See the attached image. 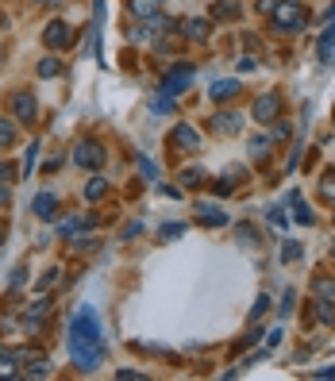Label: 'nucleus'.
I'll use <instances>...</instances> for the list:
<instances>
[{"label": "nucleus", "mask_w": 335, "mask_h": 381, "mask_svg": "<svg viewBox=\"0 0 335 381\" xmlns=\"http://www.w3.org/2000/svg\"><path fill=\"white\" fill-rule=\"evenodd\" d=\"M297 158H301V147L289 150V158H285V174H293V170H297Z\"/></svg>", "instance_id": "42"}, {"label": "nucleus", "mask_w": 335, "mask_h": 381, "mask_svg": "<svg viewBox=\"0 0 335 381\" xmlns=\"http://www.w3.org/2000/svg\"><path fill=\"white\" fill-rule=\"evenodd\" d=\"M27 282V262H19L16 266V270H12V277H8V285H12V289H19V285H24Z\"/></svg>", "instance_id": "33"}, {"label": "nucleus", "mask_w": 335, "mask_h": 381, "mask_svg": "<svg viewBox=\"0 0 335 381\" xmlns=\"http://www.w3.org/2000/svg\"><path fill=\"white\" fill-rule=\"evenodd\" d=\"M104 193H108V181H104L101 174H89V181H85V200H104Z\"/></svg>", "instance_id": "17"}, {"label": "nucleus", "mask_w": 335, "mask_h": 381, "mask_svg": "<svg viewBox=\"0 0 335 381\" xmlns=\"http://www.w3.org/2000/svg\"><path fill=\"white\" fill-rule=\"evenodd\" d=\"M66 347L70 358L81 373H92L97 366L104 362V343H101V320L89 305L77 308V316L70 320V332H66Z\"/></svg>", "instance_id": "1"}, {"label": "nucleus", "mask_w": 335, "mask_h": 381, "mask_svg": "<svg viewBox=\"0 0 335 381\" xmlns=\"http://www.w3.org/2000/svg\"><path fill=\"white\" fill-rule=\"evenodd\" d=\"M209 97L216 100V104H224V100H235V97H239V81H231V77H227V81H212Z\"/></svg>", "instance_id": "14"}, {"label": "nucleus", "mask_w": 335, "mask_h": 381, "mask_svg": "<svg viewBox=\"0 0 335 381\" xmlns=\"http://www.w3.org/2000/svg\"><path fill=\"white\" fill-rule=\"evenodd\" d=\"M139 170H142V177H151V181H158V166H154L151 158H139Z\"/></svg>", "instance_id": "36"}, {"label": "nucleus", "mask_w": 335, "mask_h": 381, "mask_svg": "<svg viewBox=\"0 0 335 381\" xmlns=\"http://www.w3.org/2000/svg\"><path fill=\"white\" fill-rule=\"evenodd\" d=\"M320 197H324L327 204H335V170H327V174L320 177Z\"/></svg>", "instance_id": "28"}, {"label": "nucleus", "mask_w": 335, "mask_h": 381, "mask_svg": "<svg viewBox=\"0 0 335 381\" xmlns=\"http://www.w3.org/2000/svg\"><path fill=\"white\" fill-rule=\"evenodd\" d=\"M251 116H254V124L270 127L277 116H281V97H277V92H259L254 104H251Z\"/></svg>", "instance_id": "4"}, {"label": "nucleus", "mask_w": 335, "mask_h": 381, "mask_svg": "<svg viewBox=\"0 0 335 381\" xmlns=\"http://www.w3.org/2000/svg\"><path fill=\"white\" fill-rule=\"evenodd\" d=\"M42 4H51V8H62V4H66V0H42Z\"/></svg>", "instance_id": "49"}, {"label": "nucleus", "mask_w": 335, "mask_h": 381, "mask_svg": "<svg viewBox=\"0 0 335 381\" xmlns=\"http://www.w3.org/2000/svg\"><path fill=\"white\" fill-rule=\"evenodd\" d=\"M8 104H12V120H16V124H35V120H39V100L27 89H16Z\"/></svg>", "instance_id": "7"}, {"label": "nucleus", "mask_w": 335, "mask_h": 381, "mask_svg": "<svg viewBox=\"0 0 335 381\" xmlns=\"http://www.w3.org/2000/svg\"><path fill=\"white\" fill-rule=\"evenodd\" d=\"M297 308V289H285V297H281V312H293Z\"/></svg>", "instance_id": "39"}, {"label": "nucleus", "mask_w": 335, "mask_h": 381, "mask_svg": "<svg viewBox=\"0 0 335 381\" xmlns=\"http://www.w3.org/2000/svg\"><path fill=\"white\" fill-rule=\"evenodd\" d=\"M270 224H274V227H289V216H285L281 208H274V212H270Z\"/></svg>", "instance_id": "41"}, {"label": "nucleus", "mask_w": 335, "mask_h": 381, "mask_svg": "<svg viewBox=\"0 0 335 381\" xmlns=\"http://www.w3.org/2000/svg\"><path fill=\"white\" fill-rule=\"evenodd\" d=\"M16 139H19L16 120H0V154H4L8 147H16Z\"/></svg>", "instance_id": "19"}, {"label": "nucleus", "mask_w": 335, "mask_h": 381, "mask_svg": "<svg viewBox=\"0 0 335 381\" xmlns=\"http://www.w3.org/2000/svg\"><path fill=\"white\" fill-rule=\"evenodd\" d=\"M81 227H85V216H70V220H62V224H58V235H62V239H74Z\"/></svg>", "instance_id": "27"}, {"label": "nucleus", "mask_w": 335, "mask_h": 381, "mask_svg": "<svg viewBox=\"0 0 335 381\" xmlns=\"http://www.w3.org/2000/svg\"><path fill=\"white\" fill-rule=\"evenodd\" d=\"M312 297H320V300H335V277H312Z\"/></svg>", "instance_id": "20"}, {"label": "nucleus", "mask_w": 335, "mask_h": 381, "mask_svg": "<svg viewBox=\"0 0 335 381\" xmlns=\"http://www.w3.org/2000/svg\"><path fill=\"white\" fill-rule=\"evenodd\" d=\"M239 0H216L212 4V19H239Z\"/></svg>", "instance_id": "18"}, {"label": "nucleus", "mask_w": 335, "mask_h": 381, "mask_svg": "<svg viewBox=\"0 0 335 381\" xmlns=\"http://www.w3.org/2000/svg\"><path fill=\"white\" fill-rule=\"evenodd\" d=\"M312 378H335V366H324V370H312Z\"/></svg>", "instance_id": "47"}, {"label": "nucleus", "mask_w": 335, "mask_h": 381, "mask_svg": "<svg viewBox=\"0 0 335 381\" xmlns=\"http://www.w3.org/2000/svg\"><path fill=\"white\" fill-rule=\"evenodd\" d=\"M16 366H19V358H16V350H4L0 347V378H16Z\"/></svg>", "instance_id": "25"}, {"label": "nucleus", "mask_w": 335, "mask_h": 381, "mask_svg": "<svg viewBox=\"0 0 335 381\" xmlns=\"http://www.w3.org/2000/svg\"><path fill=\"white\" fill-rule=\"evenodd\" d=\"M254 8H259V12H262V16H270V12H274V8H277V0H259V4H254Z\"/></svg>", "instance_id": "45"}, {"label": "nucleus", "mask_w": 335, "mask_h": 381, "mask_svg": "<svg viewBox=\"0 0 335 381\" xmlns=\"http://www.w3.org/2000/svg\"><path fill=\"white\" fill-rule=\"evenodd\" d=\"M35 74L42 77V81H51V77H62V58H39V66H35Z\"/></svg>", "instance_id": "21"}, {"label": "nucleus", "mask_w": 335, "mask_h": 381, "mask_svg": "<svg viewBox=\"0 0 335 381\" xmlns=\"http://www.w3.org/2000/svg\"><path fill=\"white\" fill-rule=\"evenodd\" d=\"M151 112H154V116H166V112H174V97H166V92H162V97H154V100H151Z\"/></svg>", "instance_id": "30"}, {"label": "nucleus", "mask_w": 335, "mask_h": 381, "mask_svg": "<svg viewBox=\"0 0 335 381\" xmlns=\"http://www.w3.org/2000/svg\"><path fill=\"white\" fill-rule=\"evenodd\" d=\"M332 258H335V247H332Z\"/></svg>", "instance_id": "52"}, {"label": "nucleus", "mask_w": 335, "mask_h": 381, "mask_svg": "<svg viewBox=\"0 0 335 381\" xmlns=\"http://www.w3.org/2000/svg\"><path fill=\"white\" fill-rule=\"evenodd\" d=\"M204 177H209V174H204L201 166H189V170H181V174H177V181H181L185 189H197V185H204Z\"/></svg>", "instance_id": "24"}, {"label": "nucleus", "mask_w": 335, "mask_h": 381, "mask_svg": "<svg viewBox=\"0 0 335 381\" xmlns=\"http://www.w3.org/2000/svg\"><path fill=\"white\" fill-rule=\"evenodd\" d=\"M8 200H12L8 197V185H0V208H8Z\"/></svg>", "instance_id": "48"}, {"label": "nucleus", "mask_w": 335, "mask_h": 381, "mask_svg": "<svg viewBox=\"0 0 335 381\" xmlns=\"http://www.w3.org/2000/svg\"><path fill=\"white\" fill-rule=\"evenodd\" d=\"M58 282H62V270H58V266H51V270L39 277V285H35V289H39V293H51V289H58Z\"/></svg>", "instance_id": "26"}, {"label": "nucleus", "mask_w": 335, "mask_h": 381, "mask_svg": "<svg viewBox=\"0 0 335 381\" xmlns=\"http://www.w3.org/2000/svg\"><path fill=\"white\" fill-rule=\"evenodd\" d=\"M235 239H239V243H247V247H259V227L239 224V227H235Z\"/></svg>", "instance_id": "29"}, {"label": "nucleus", "mask_w": 335, "mask_h": 381, "mask_svg": "<svg viewBox=\"0 0 335 381\" xmlns=\"http://www.w3.org/2000/svg\"><path fill=\"white\" fill-rule=\"evenodd\" d=\"M120 235H124V239H139V235H142V224H139V220H131V224H127Z\"/></svg>", "instance_id": "40"}, {"label": "nucleus", "mask_w": 335, "mask_h": 381, "mask_svg": "<svg viewBox=\"0 0 335 381\" xmlns=\"http://www.w3.org/2000/svg\"><path fill=\"white\" fill-rule=\"evenodd\" d=\"M197 224L201 227H227V212L220 204H197Z\"/></svg>", "instance_id": "11"}, {"label": "nucleus", "mask_w": 335, "mask_h": 381, "mask_svg": "<svg viewBox=\"0 0 335 381\" xmlns=\"http://www.w3.org/2000/svg\"><path fill=\"white\" fill-rule=\"evenodd\" d=\"M189 85H193V66H189V62H177V66L170 70L166 77H162L158 92H166V97H181Z\"/></svg>", "instance_id": "5"}, {"label": "nucleus", "mask_w": 335, "mask_h": 381, "mask_svg": "<svg viewBox=\"0 0 335 381\" xmlns=\"http://www.w3.org/2000/svg\"><path fill=\"white\" fill-rule=\"evenodd\" d=\"M127 12H131L135 19H151L162 12V0H127Z\"/></svg>", "instance_id": "13"}, {"label": "nucleus", "mask_w": 335, "mask_h": 381, "mask_svg": "<svg viewBox=\"0 0 335 381\" xmlns=\"http://www.w3.org/2000/svg\"><path fill=\"white\" fill-rule=\"evenodd\" d=\"M4 235H8V227H4V224H0V247H4Z\"/></svg>", "instance_id": "50"}, {"label": "nucleus", "mask_w": 335, "mask_h": 381, "mask_svg": "<svg viewBox=\"0 0 335 381\" xmlns=\"http://www.w3.org/2000/svg\"><path fill=\"white\" fill-rule=\"evenodd\" d=\"M74 166H81L85 174H92V170H101L104 166V147L97 139H81V143H74Z\"/></svg>", "instance_id": "3"}, {"label": "nucleus", "mask_w": 335, "mask_h": 381, "mask_svg": "<svg viewBox=\"0 0 335 381\" xmlns=\"http://www.w3.org/2000/svg\"><path fill=\"white\" fill-rule=\"evenodd\" d=\"M259 339H262V327H251V332H247V339L239 343V347H254V343H259Z\"/></svg>", "instance_id": "43"}, {"label": "nucleus", "mask_w": 335, "mask_h": 381, "mask_svg": "<svg viewBox=\"0 0 335 381\" xmlns=\"http://www.w3.org/2000/svg\"><path fill=\"white\" fill-rule=\"evenodd\" d=\"M74 39H77V31H74V24H66V19H51V24L42 27V42H47L51 50L74 47Z\"/></svg>", "instance_id": "6"}, {"label": "nucleus", "mask_w": 335, "mask_h": 381, "mask_svg": "<svg viewBox=\"0 0 335 381\" xmlns=\"http://www.w3.org/2000/svg\"><path fill=\"white\" fill-rule=\"evenodd\" d=\"M209 127H212V135H220V139H224V135H239V131H243V116L231 112V108H220Z\"/></svg>", "instance_id": "9"}, {"label": "nucleus", "mask_w": 335, "mask_h": 381, "mask_svg": "<svg viewBox=\"0 0 335 381\" xmlns=\"http://www.w3.org/2000/svg\"><path fill=\"white\" fill-rule=\"evenodd\" d=\"M266 147H270V135H259V139H251V154H254V158L266 154Z\"/></svg>", "instance_id": "37"}, {"label": "nucleus", "mask_w": 335, "mask_h": 381, "mask_svg": "<svg viewBox=\"0 0 335 381\" xmlns=\"http://www.w3.org/2000/svg\"><path fill=\"white\" fill-rule=\"evenodd\" d=\"M35 162H39V143H31V147H27V154H24V177H31Z\"/></svg>", "instance_id": "31"}, {"label": "nucleus", "mask_w": 335, "mask_h": 381, "mask_svg": "<svg viewBox=\"0 0 335 381\" xmlns=\"http://www.w3.org/2000/svg\"><path fill=\"white\" fill-rule=\"evenodd\" d=\"M54 208H58V197H54V193H39V197H35V216H39V220H54Z\"/></svg>", "instance_id": "16"}, {"label": "nucleus", "mask_w": 335, "mask_h": 381, "mask_svg": "<svg viewBox=\"0 0 335 381\" xmlns=\"http://www.w3.org/2000/svg\"><path fill=\"white\" fill-rule=\"evenodd\" d=\"M312 312H316L320 323H327V327H335V300H312Z\"/></svg>", "instance_id": "22"}, {"label": "nucleus", "mask_w": 335, "mask_h": 381, "mask_svg": "<svg viewBox=\"0 0 335 381\" xmlns=\"http://www.w3.org/2000/svg\"><path fill=\"white\" fill-rule=\"evenodd\" d=\"M289 204H293V220H297V224H312V220H316V216L309 212V204H304L301 193H289Z\"/></svg>", "instance_id": "23"}, {"label": "nucleus", "mask_w": 335, "mask_h": 381, "mask_svg": "<svg viewBox=\"0 0 335 381\" xmlns=\"http://www.w3.org/2000/svg\"><path fill=\"white\" fill-rule=\"evenodd\" d=\"M316 50H320V58H324L327 66L335 62V19L324 27V35H320V47H316Z\"/></svg>", "instance_id": "15"}, {"label": "nucleus", "mask_w": 335, "mask_h": 381, "mask_svg": "<svg viewBox=\"0 0 335 381\" xmlns=\"http://www.w3.org/2000/svg\"><path fill=\"white\" fill-rule=\"evenodd\" d=\"M16 174H19V170L12 166V162H4V158H0V185H12V181H16Z\"/></svg>", "instance_id": "32"}, {"label": "nucleus", "mask_w": 335, "mask_h": 381, "mask_svg": "<svg viewBox=\"0 0 335 381\" xmlns=\"http://www.w3.org/2000/svg\"><path fill=\"white\" fill-rule=\"evenodd\" d=\"M116 378H120V381H124V378H127V381H142V373H135V370H120Z\"/></svg>", "instance_id": "46"}, {"label": "nucleus", "mask_w": 335, "mask_h": 381, "mask_svg": "<svg viewBox=\"0 0 335 381\" xmlns=\"http://www.w3.org/2000/svg\"><path fill=\"white\" fill-rule=\"evenodd\" d=\"M181 232H185V227H181V224H166V227H162V232H158V235H162V239H174V235H181Z\"/></svg>", "instance_id": "44"}, {"label": "nucleus", "mask_w": 335, "mask_h": 381, "mask_svg": "<svg viewBox=\"0 0 335 381\" xmlns=\"http://www.w3.org/2000/svg\"><path fill=\"white\" fill-rule=\"evenodd\" d=\"M266 308H270V293H259V300H254V308H251V320L266 316Z\"/></svg>", "instance_id": "34"}, {"label": "nucleus", "mask_w": 335, "mask_h": 381, "mask_svg": "<svg viewBox=\"0 0 335 381\" xmlns=\"http://www.w3.org/2000/svg\"><path fill=\"white\" fill-rule=\"evenodd\" d=\"M297 258H301V243H285V250H281V262H297Z\"/></svg>", "instance_id": "35"}, {"label": "nucleus", "mask_w": 335, "mask_h": 381, "mask_svg": "<svg viewBox=\"0 0 335 381\" xmlns=\"http://www.w3.org/2000/svg\"><path fill=\"white\" fill-rule=\"evenodd\" d=\"M31 4H42V0H31Z\"/></svg>", "instance_id": "51"}, {"label": "nucleus", "mask_w": 335, "mask_h": 381, "mask_svg": "<svg viewBox=\"0 0 335 381\" xmlns=\"http://www.w3.org/2000/svg\"><path fill=\"white\" fill-rule=\"evenodd\" d=\"M74 250H97V239H89V235H74Z\"/></svg>", "instance_id": "38"}, {"label": "nucleus", "mask_w": 335, "mask_h": 381, "mask_svg": "<svg viewBox=\"0 0 335 381\" xmlns=\"http://www.w3.org/2000/svg\"><path fill=\"white\" fill-rule=\"evenodd\" d=\"M177 31H181L185 39H193V42H209L212 27H209V19H204V16H193V19H185V27H177Z\"/></svg>", "instance_id": "12"}, {"label": "nucleus", "mask_w": 335, "mask_h": 381, "mask_svg": "<svg viewBox=\"0 0 335 381\" xmlns=\"http://www.w3.org/2000/svg\"><path fill=\"white\" fill-rule=\"evenodd\" d=\"M270 27L281 35H297L304 31V8L301 0H277V8L270 12Z\"/></svg>", "instance_id": "2"}, {"label": "nucleus", "mask_w": 335, "mask_h": 381, "mask_svg": "<svg viewBox=\"0 0 335 381\" xmlns=\"http://www.w3.org/2000/svg\"><path fill=\"white\" fill-rule=\"evenodd\" d=\"M170 147H174V150H201V131L181 120V124L170 131Z\"/></svg>", "instance_id": "10"}, {"label": "nucleus", "mask_w": 335, "mask_h": 381, "mask_svg": "<svg viewBox=\"0 0 335 381\" xmlns=\"http://www.w3.org/2000/svg\"><path fill=\"white\" fill-rule=\"evenodd\" d=\"M51 312H54V300L47 297V293H42V297L35 300V305H27V308H24V327H27L31 335H39V332H42V323L51 320Z\"/></svg>", "instance_id": "8"}]
</instances>
